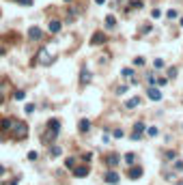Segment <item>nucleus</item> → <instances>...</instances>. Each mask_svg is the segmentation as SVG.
Instances as JSON below:
<instances>
[{
	"instance_id": "nucleus-11",
	"label": "nucleus",
	"mask_w": 183,
	"mask_h": 185,
	"mask_svg": "<svg viewBox=\"0 0 183 185\" xmlns=\"http://www.w3.org/2000/svg\"><path fill=\"white\" fill-rule=\"evenodd\" d=\"M13 123H15V121H13V118H9V116H7V118H2V121H0V131H9L11 127H13Z\"/></svg>"
},
{
	"instance_id": "nucleus-25",
	"label": "nucleus",
	"mask_w": 183,
	"mask_h": 185,
	"mask_svg": "<svg viewBox=\"0 0 183 185\" xmlns=\"http://www.w3.org/2000/svg\"><path fill=\"white\" fill-rule=\"evenodd\" d=\"M50 155H52V157H58V155H60V147H52L50 148Z\"/></svg>"
},
{
	"instance_id": "nucleus-7",
	"label": "nucleus",
	"mask_w": 183,
	"mask_h": 185,
	"mask_svg": "<svg viewBox=\"0 0 183 185\" xmlns=\"http://www.w3.org/2000/svg\"><path fill=\"white\" fill-rule=\"evenodd\" d=\"M89 166H75L73 168V177H78V179H84V177H89Z\"/></svg>"
},
{
	"instance_id": "nucleus-4",
	"label": "nucleus",
	"mask_w": 183,
	"mask_h": 185,
	"mask_svg": "<svg viewBox=\"0 0 183 185\" xmlns=\"http://www.w3.org/2000/svg\"><path fill=\"white\" fill-rule=\"evenodd\" d=\"M142 174H145L142 166H131V168H129V172H127V177L131 179V181H138V179H140Z\"/></svg>"
},
{
	"instance_id": "nucleus-34",
	"label": "nucleus",
	"mask_w": 183,
	"mask_h": 185,
	"mask_svg": "<svg viewBox=\"0 0 183 185\" xmlns=\"http://www.w3.org/2000/svg\"><path fill=\"white\" fill-rule=\"evenodd\" d=\"M168 75L175 78V75H177V67H170V69H168Z\"/></svg>"
},
{
	"instance_id": "nucleus-22",
	"label": "nucleus",
	"mask_w": 183,
	"mask_h": 185,
	"mask_svg": "<svg viewBox=\"0 0 183 185\" xmlns=\"http://www.w3.org/2000/svg\"><path fill=\"white\" fill-rule=\"evenodd\" d=\"M26 157H28L30 162H37V159H39V153H37V151H28V155H26Z\"/></svg>"
},
{
	"instance_id": "nucleus-29",
	"label": "nucleus",
	"mask_w": 183,
	"mask_h": 185,
	"mask_svg": "<svg viewBox=\"0 0 183 185\" xmlns=\"http://www.w3.org/2000/svg\"><path fill=\"white\" fill-rule=\"evenodd\" d=\"M151 18H153V19L162 18V11H160V9H153V11H151Z\"/></svg>"
},
{
	"instance_id": "nucleus-6",
	"label": "nucleus",
	"mask_w": 183,
	"mask_h": 185,
	"mask_svg": "<svg viewBox=\"0 0 183 185\" xmlns=\"http://www.w3.org/2000/svg\"><path fill=\"white\" fill-rule=\"evenodd\" d=\"M119 179H121V177H119V172H114V170H108V172L104 174V181L110 183V185H116V183H119Z\"/></svg>"
},
{
	"instance_id": "nucleus-5",
	"label": "nucleus",
	"mask_w": 183,
	"mask_h": 185,
	"mask_svg": "<svg viewBox=\"0 0 183 185\" xmlns=\"http://www.w3.org/2000/svg\"><path fill=\"white\" fill-rule=\"evenodd\" d=\"M145 131H146V125L138 121V123L134 125V133H131V140H138V138H140V136H142Z\"/></svg>"
},
{
	"instance_id": "nucleus-9",
	"label": "nucleus",
	"mask_w": 183,
	"mask_h": 185,
	"mask_svg": "<svg viewBox=\"0 0 183 185\" xmlns=\"http://www.w3.org/2000/svg\"><path fill=\"white\" fill-rule=\"evenodd\" d=\"M101 43H106V35L104 32H95L91 37V45H101Z\"/></svg>"
},
{
	"instance_id": "nucleus-37",
	"label": "nucleus",
	"mask_w": 183,
	"mask_h": 185,
	"mask_svg": "<svg viewBox=\"0 0 183 185\" xmlns=\"http://www.w3.org/2000/svg\"><path fill=\"white\" fill-rule=\"evenodd\" d=\"M2 174H4V166H0V177H2Z\"/></svg>"
},
{
	"instance_id": "nucleus-27",
	"label": "nucleus",
	"mask_w": 183,
	"mask_h": 185,
	"mask_svg": "<svg viewBox=\"0 0 183 185\" xmlns=\"http://www.w3.org/2000/svg\"><path fill=\"white\" fill-rule=\"evenodd\" d=\"M24 112H26V114H33V112H35V103H26Z\"/></svg>"
},
{
	"instance_id": "nucleus-12",
	"label": "nucleus",
	"mask_w": 183,
	"mask_h": 185,
	"mask_svg": "<svg viewBox=\"0 0 183 185\" xmlns=\"http://www.w3.org/2000/svg\"><path fill=\"white\" fill-rule=\"evenodd\" d=\"M106 164H108L110 168L119 166V164H121V157H119V155H114V153H112V155H108V157H106Z\"/></svg>"
},
{
	"instance_id": "nucleus-13",
	"label": "nucleus",
	"mask_w": 183,
	"mask_h": 185,
	"mask_svg": "<svg viewBox=\"0 0 183 185\" xmlns=\"http://www.w3.org/2000/svg\"><path fill=\"white\" fill-rule=\"evenodd\" d=\"M41 35H43V32H41V28H37V26L28 28V39H33V41H35V39H41Z\"/></svg>"
},
{
	"instance_id": "nucleus-8",
	"label": "nucleus",
	"mask_w": 183,
	"mask_h": 185,
	"mask_svg": "<svg viewBox=\"0 0 183 185\" xmlns=\"http://www.w3.org/2000/svg\"><path fill=\"white\" fill-rule=\"evenodd\" d=\"M146 97H149L151 101H160V99H162V91H160V88H153V86H151V88L146 91Z\"/></svg>"
},
{
	"instance_id": "nucleus-36",
	"label": "nucleus",
	"mask_w": 183,
	"mask_h": 185,
	"mask_svg": "<svg viewBox=\"0 0 183 185\" xmlns=\"http://www.w3.org/2000/svg\"><path fill=\"white\" fill-rule=\"evenodd\" d=\"M127 88H129V86H119V95H125V92H127Z\"/></svg>"
},
{
	"instance_id": "nucleus-33",
	"label": "nucleus",
	"mask_w": 183,
	"mask_h": 185,
	"mask_svg": "<svg viewBox=\"0 0 183 185\" xmlns=\"http://www.w3.org/2000/svg\"><path fill=\"white\" fill-rule=\"evenodd\" d=\"M175 157H177L175 151H168V153H166V159H175Z\"/></svg>"
},
{
	"instance_id": "nucleus-24",
	"label": "nucleus",
	"mask_w": 183,
	"mask_h": 185,
	"mask_svg": "<svg viewBox=\"0 0 183 185\" xmlns=\"http://www.w3.org/2000/svg\"><path fill=\"white\" fill-rule=\"evenodd\" d=\"M134 65H136V67H142V65H145V58H142V56H136V58H134Z\"/></svg>"
},
{
	"instance_id": "nucleus-19",
	"label": "nucleus",
	"mask_w": 183,
	"mask_h": 185,
	"mask_svg": "<svg viewBox=\"0 0 183 185\" xmlns=\"http://www.w3.org/2000/svg\"><path fill=\"white\" fill-rule=\"evenodd\" d=\"M13 97H15V101H24V99H26V92H24V91H15V92H13Z\"/></svg>"
},
{
	"instance_id": "nucleus-31",
	"label": "nucleus",
	"mask_w": 183,
	"mask_h": 185,
	"mask_svg": "<svg viewBox=\"0 0 183 185\" xmlns=\"http://www.w3.org/2000/svg\"><path fill=\"white\" fill-rule=\"evenodd\" d=\"M112 136H114V138H123L125 133H123V129H114V131H112Z\"/></svg>"
},
{
	"instance_id": "nucleus-3",
	"label": "nucleus",
	"mask_w": 183,
	"mask_h": 185,
	"mask_svg": "<svg viewBox=\"0 0 183 185\" xmlns=\"http://www.w3.org/2000/svg\"><path fill=\"white\" fill-rule=\"evenodd\" d=\"M37 62H41V65H52V56H50V52L45 50V48H41L39 50V54H37Z\"/></svg>"
},
{
	"instance_id": "nucleus-38",
	"label": "nucleus",
	"mask_w": 183,
	"mask_h": 185,
	"mask_svg": "<svg viewBox=\"0 0 183 185\" xmlns=\"http://www.w3.org/2000/svg\"><path fill=\"white\" fill-rule=\"evenodd\" d=\"M95 2H97V4H104V2H106V0H95Z\"/></svg>"
},
{
	"instance_id": "nucleus-35",
	"label": "nucleus",
	"mask_w": 183,
	"mask_h": 185,
	"mask_svg": "<svg viewBox=\"0 0 183 185\" xmlns=\"http://www.w3.org/2000/svg\"><path fill=\"white\" fill-rule=\"evenodd\" d=\"M175 168H177V170H179V172H183V162H181V159H179V162H177V164H175Z\"/></svg>"
},
{
	"instance_id": "nucleus-28",
	"label": "nucleus",
	"mask_w": 183,
	"mask_h": 185,
	"mask_svg": "<svg viewBox=\"0 0 183 185\" xmlns=\"http://www.w3.org/2000/svg\"><path fill=\"white\" fill-rule=\"evenodd\" d=\"M146 133H149V136H157L160 129H157V127H146Z\"/></svg>"
},
{
	"instance_id": "nucleus-17",
	"label": "nucleus",
	"mask_w": 183,
	"mask_h": 185,
	"mask_svg": "<svg viewBox=\"0 0 183 185\" xmlns=\"http://www.w3.org/2000/svg\"><path fill=\"white\" fill-rule=\"evenodd\" d=\"M80 82H82V84H89V82H91V71H89V69H82V71H80Z\"/></svg>"
},
{
	"instance_id": "nucleus-26",
	"label": "nucleus",
	"mask_w": 183,
	"mask_h": 185,
	"mask_svg": "<svg viewBox=\"0 0 183 185\" xmlns=\"http://www.w3.org/2000/svg\"><path fill=\"white\" fill-rule=\"evenodd\" d=\"M166 15H168V19H177V18H179V13H177L175 9H170V11H168Z\"/></svg>"
},
{
	"instance_id": "nucleus-1",
	"label": "nucleus",
	"mask_w": 183,
	"mask_h": 185,
	"mask_svg": "<svg viewBox=\"0 0 183 185\" xmlns=\"http://www.w3.org/2000/svg\"><path fill=\"white\" fill-rule=\"evenodd\" d=\"M13 136L18 138V140H24L26 136H28V125L26 123H22V121H18V123H13Z\"/></svg>"
},
{
	"instance_id": "nucleus-10",
	"label": "nucleus",
	"mask_w": 183,
	"mask_h": 185,
	"mask_svg": "<svg viewBox=\"0 0 183 185\" xmlns=\"http://www.w3.org/2000/svg\"><path fill=\"white\" fill-rule=\"evenodd\" d=\"M60 28H63V24H60L58 19H52V22L48 24V30H50L52 35H56V32H60Z\"/></svg>"
},
{
	"instance_id": "nucleus-30",
	"label": "nucleus",
	"mask_w": 183,
	"mask_h": 185,
	"mask_svg": "<svg viewBox=\"0 0 183 185\" xmlns=\"http://www.w3.org/2000/svg\"><path fill=\"white\" fill-rule=\"evenodd\" d=\"M131 7L134 9H142V0H131Z\"/></svg>"
},
{
	"instance_id": "nucleus-21",
	"label": "nucleus",
	"mask_w": 183,
	"mask_h": 185,
	"mask_svg": "<svg viewBox=\"0 0 183 185\" xmlns=\"http://www.w3.org/2000/svg\"><path fill=\"white\" fill-rule=\"evenodd\" d=\"M121 75H123V78H131V75H134V69H131V67H125V69L121 71Z\"/></svg>"
},
{
	"instance_id": "nucleus-32",
	"label": "nucleus",
	"mask_w": 183,
	"mask_h": 185,
	"mask_svg": "<svg viewBox=\"0 0 183 185\" xmlns=\"http://www.w3.org/2000/svg\"><path fill=\"white\" fill-rule=\"evenodd\" d=\"M18 4H22V7H30L33 0H18Z\"/></svg>"
},
{
	"instance_id": "nucleus-39",
	"label": "nucleus",
	"mask_w": 183,
	"mask_h": 185,
	"mask_svg": "<svg viewBox=\"0 0 183 185\" xmlns=\"http://www.w3.org/2000/svg\"><path fill=\"white\" fill-rule=\"evenodd\" d=\"M65 2H71V0H65Z\"/></svg>"
},
{
	"instance_id": "nucleus-40",
	"label": "nucleus",
	"mask_w": 183,
	"mask_h": 185,
	"mask_svg": "<svg viewBox=\"0 0 183 185\" xmlns=\"http://www.w3.org/2000/svg\"><path fill=\"white\" fill-rule=\"evenodd\" d=\"M179 185H183V181H181V183H179Z\"/></svg>"
},
{
	"instance_id": "nucleus-20",
	"label": "nucleus",
	"mask_w": 183,
	"mask_h": 185,
	"mask_svg": "<svg viewBox=\"0 0 183 185\" xmlns=\"http://www.w3.org/2000/svg\"><path fill=\"white\" fill-rule=\"evenodd\" d=\"M65 166L73 170V168H75V157H67V159H65Z\"/></svg>"
},
{
	"instance_id": "nucleus-2",
	"label": "nucleus",
	"mask_w": 183,
	"mask_h": 185,
	"mask_svg": "<svg viewBox=\"0 0 183 185\" xmlns=\"http://www.w3.org/2000/svg\"><path fill=\"white\" fill-rule=\"evenodd\" d=\"M58 133H60V121H58V118H52V121L48 123V138L56 140Z\"/></svg>"
},
{
	"instance_id": "nucleus-23",
	"label": "nucleus",
	"mask_w": 183,
	"mask_h": 185,
	"mask_svg": "<svg viewBox=\"0 0 183 185\" xmlns=\"http://www.w3.org/2000/svg\"><path fill=\"white\" fill-rule=\"evenodd\" d=\"M153 67H155V69H164V60H162V58H155V60H153Z\"/></svg>"
},
{
	"instance_id": "nucleus-18",
	"label": "nucleus",
	"mask_w": 183,
	"mask_h": 185,
	"mask_svg": "<svg viewBox=\"0 0 183 185\" xmlns=\"http://www.w3.org/2000/svg\"><path fill=\"white\" fill-rule=\"evenodd\" d=\"M123 159H125V164H129V166H134V164H136V155H134V153H125V157H123Z\"/></svg>"
},
{
	"instance_id": "nucleus-15",
	"label": "nucleus",
	"mask_w": 183,
	"mask_h": 185,
	"mask_svg": "<svg viewBox=\"0 0 183 185\" xmlns=\"http://www.w3.org/2000/svg\"><path fill=\"white\" fill-rule=\"evenodd\" d=\"M140 106V97H131V99H127L125 101V108L127 110H131V108H138Z\"/></svg>"
},
{
	"instance_id": "nucleus-16",
	"label": "nucleus",
	"mask_w": 183,
	"mask_h": 185,
	"mask_svg": "<svg viewBox=\"0 0 183 185\" xmlns=\"http://www.w3.org/2000/svg\"><path fill=\"white\" fill-rule=\"evenodd\" d=\"M106 28H108V30H114V28H116V18H114V15H106Z\"/></svg>"
},
{
	"instance_id": "nucleus-14",
	"label": "nucleus",
	"mask_w": 183,
	"mask_h": 185,
	"mask_svg": "<svg viewBox=\"0 0 183 185\" xmlns=\"http://www.w3.org/2000/svg\"><path fill=\"white\" fill-rule=\"evenodd\" d=\"M78 129L82 131V133H86V131H91V121H89V118H82V121L78 123Z\"/></svg>"
}]
</instances>
